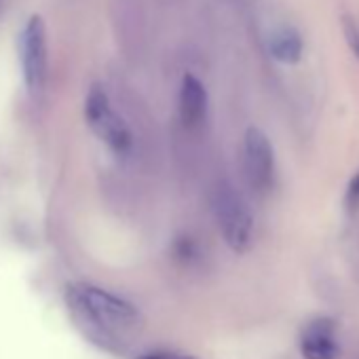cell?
Listing matches in <instances>:
<instances>
[{
  "mask_svg": "<svg viewBox=\"0 0 359 359\" xmlns=\"http://www.w3.org/2000/svg\"><path fill=\"white\" fill-rule=\"evenodd\" d=\"M66 300L72 313L83 323H89L91 330L104 338L125 340L142 323L140 311L131 302L95 285H70L66 292Z\"/></svg>",
  "mask_w": 359,
  "mask_h": 359,
  "instance_id": "cell-1",
  "label": "cell"
},
{
  "mask_svg": "<svg viewBox=\"0 0 359 359\" xmlns=\"http://www.w3.org/2000/svg\"><path fill=\"white\" fill-rule=\"evenodd\" d=\"M85 121L91 131L116 154H127L131 150L133 137L131 129L123 116L114 110L104 87L93 85L85 97Z\"/></svg>",
  "mask_w": 359,
  "mask_h": 359,
  "instance_id": "cell-2",
  "label": "cell"
},
{
  "mask_svg": "<svg viewBox=\"0 0 359 359\" xmlns=\"http://www.w3.org/2000/svg\"><path fill=\"white\" fill-rule=\"evenodd\" d=\"M214 216H216L220 233L231 250L241 254L252 245L254 218H252L250 208L245 205V201L233 187L222 184L220 189H216Z\"/></svg>",
  "mask_w": 359,
  "mask_h": 359,
  "instance_id": "cell-3",
  "label": "cell"
},
{
  "mask_svg": "<svg viewBox=\"0 0 359 359\" xmlns=\"http://www.w3.org/2000/svg\"><path fill=\"white\" fill-rule=\"evenodd\" d=\"M20 60L26 89L30 95H41L47 83L49 51H47V26L41 15H32L20 34Z\"/></svg>",
  "mask_w": 359,
  "mask_h": 359,
  "instance_id": "cell-4",
  "label": "cell"
},
{
  "mask_svg": "<svg viewBox=\"0 0 359 359\" xmlns=\"http://www.w3.org/2000/svg\"><path fill=\"white\" fill-rule=\"evenodd\" d=\"M243 169L254 191L264 193L275 180V150L264 131L250 127L243 135Z\"/></svg>",
  "mask_w": 359,
  "mask_h": 359,
  "instance_id": "cell-5",
  "label": "cell"
},
{
  "mask_svg": "<svg viewBox=\"0 0 359 359\" xmlns=\"http://www.w3.org/2000/svg\"><path fill=\"white\" fill-rule=\"evenodd\" d=\"M208 106L210 100L203 83L197 76L187 74L182 79V85H180V95H177V110L184 127L187 129L201 127L208 118Z\"/></svg>",
  "mask_w": 359,
  "mask_h": 359,
  "instance_id": "cell-6",
  "label": "cell"
},
{
  "mask_svg": "<svg viewBox=\"0 0 359 359\" xmlns=\"http://www.w3.org/2000/svg\"><path fill=\"white\" fill-rule=\"evenodd\" d=\"M334 321L319 317L306 325L300 336V353L304 359H336L340 348L334 336Z\"/></svg>",
  "mask_w": 359,
  "mask_h": 359,
  "instance_id": "cell-7",
  "label": "cell"
},
{
  "mask_svg": "<svg viewBox=\"0 0 359 359\" xmlns=\"http://www.w3.org/2000/svg\"><path fill=\"white\" fill-rule=\"evenodd\" d=\"M269 53L281 64H298L304 55V39L298 28L290 24L277 26L269 36Z\"/></svg>",
  "mask_w": 359,
  "mask_h": 359,
  "instance_id": "cell-8",
  "label": "cell"
},
{
  "mask_svg": "<svg viewBox=\"0 0 359 359\" xmlns=\"http://www.w3.org/2000/svg\"><path fill=\"white\" fill-rule=\"evenodd\" d=\"M340 26H342V34H344V41H346L348 49L359 60V26H357V22L351 15H342Z\"/></svg>",
  "mask_w": 359,
  "mask_h": 359,
  "instance_id": "cell-9",
  "label": "cell"
},
{
  "mask_svg": "<svg viewBox=\"0 0 359 359\" xmlns=\"http://www.w3.org/2000/svg\"><path fill=\"white\" fill-rule=\"evenodd\" d=\"M346 203H351V205L359 203V173L351 180L348 187H346Z\"/></svg>",
  "mask_w": 359,
  "mask_h": 359,
  "instance_id": "cell-10",
  "label": "cell"
},
{
  "mask_svg": "<svg viewBox=\"0 0 359 359\" xmlns=\"http://www.w3.org/2000/svg\"><path fill=\"white\" fill-rule=\"evenodd\" d=\"M137 359H191V357L177 355V353H167V351H156V353H144Z\"/></svg>",
  "mask_w": 359,
  "mask_h": 359,
  "instance_id": "cell-11",
  "label": "cell"
}]
</instances>
